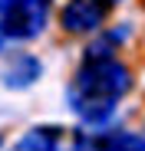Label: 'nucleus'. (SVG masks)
Wrapping results in <instances>:
<instances>
[{
	"mask_svg": "<svg viewBox=\"0 0 145 151\" xmlns=\"http://www.w3.org/2000/svg\"><path fill=\"white\" fill-rule=\"evenodd\" d=\"M132 89V76L119 59H86L69 82V109L86 125H106L119 105V99Z\"/></svg>",
	"mask_w": 145,
	"mask_h": 151,
	"instance_id": "nucleus-1",
	"label": "nucleus"
},
{
	"mask_svg": "<svg viewBox=\"0 0 145 151\" xmlns=\"http://www.w3.org/2000/svg\"><path fill=\"white\" fill-rule=\"evenodd\" d=\"M50 7L46 0H10L0 10V30L7 40H33L43 33Z\"/></svg>",
	"mask_w": 145,
	"mask_h": 151,
	"instance_id": "nucleus-2",
	"label": "nucleus"
},
{
	"mask_svg": "<svg viewBox=\"0 0 145 151\" xmlns=\"http://www.w3.org/2000/svg\"><path fill=\"white\" fill-rule=\"evenodd\" d=\"M109 17V0H69L59 13L63 30L69 33H96Z\"/></svg>",
	"mask_w": 145,
	"mask_h": 151,
	"instance_id": "nucleus-3",
	"label": "nucleus"
},
{
	"mask_svg": "<svg viewBox=\"0 0 145 151\" xmlns=\"http://www.w3.org/2000/svg\"><path fill=\"white\" fill-rule=\"evenodd\" d=\"M135 138L129 132H109L102 125H89L72 138V151H135Z\"/></svg>",
	"mask_w": 145,
	"mask_h": 151,
	"instance_id": "nucleus-4",
	"label": "nucleus"
},
{
	"mask_svg": "<svg viewBox=\"0 0 145 151\" xmlns=\"http://www.w3.org/2000/svg\"><path fill=\"white\" fill-rule=\"evenodd\" d=\"M43 76V63L30 53H20L4 66V86L7 89H27Z\"/></svg>",
	"mask_w": 145,
	"mask_h": 151,
	"instance_id": "nucleus-5",
	"label": "nucleus"
},
{
	"mask_svg": "<svg viewBox=\"0 0 145 151\" xmlns=\"http://www.w3.org/2000/svg\"><path fill=\"white\" fill-rule=\"evenodd\" d=\"M13 151H63V145H59V128H53V125L33 128V132H27V135L13 145Z\"/></svg>",
	"mask_w": 145,
	"mask_h": 151,
	"instance_id": "nucleus-6",
	"label": "nucleus"
},
{
	"mask_svg": "<svg viewBox=\"0 0 145 151\" xmlns=\"http://www.w3.org/2000/svg\"><path fill=\"white\" fill-rule=\"evenodd\" d=\"M135 151H145V135H138V138H135Z\"/></svg>",
	"mask_w": 145,
	"mask_h": 151,
	"instance_id": "nucleus-7",
	"label": "nucleus"
},
{
	"mask_svg": "<svg viewBox=\"0 0 145 151\" xmlns=\"http://www.w3.org/2000/svg\"><path fill=\"white\" fill-rule=\"evenodd\" d=\"M4 40H7V36H4V30H0V49H4Z\"/></svg>",
	"mask_w": 145,
	"mask_h": 151,
	"instance_id": "nucleus-8",
	"label": "nucleus"
},
{
	"mask_svg": "<svg viewBox=\"0 0 145 151\" xmlns=\"http://www.w3.org/2000/svg\"><path fill=\"white\" fill-rule=\"evenodd\" d=\"M7 4H10V0H0V10H4V7H7Z\"/></svg>",
	"mask_w": 145,
	"mask_h": 151,
	"instance_id": "nucleus-9",
	"label": "nucleus"
},
{
	"mask_svg": "<svg viewBox=\"0 0 145 151\" xmlns=\"http://www.w3.org/2000/svg\"><path fill=\"white\" fill-rule=\"evenodd\" d=\"M0 145H4V141H0Z\"/></svg>",
	"mask_w": 145,
	"mask_h": 151,
	"instance_id": "nucleus-10",
	"label": "nucleus"
}]
</instances>
